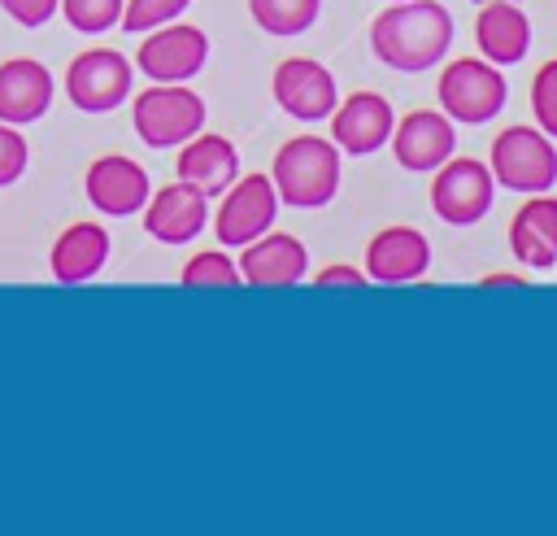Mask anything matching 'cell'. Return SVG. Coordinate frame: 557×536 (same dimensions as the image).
Here are the masks:
<instances>
[{"instance_id":"cell-1","label":"cell","mask_w":557,"mask_h":536,"mask_svg":"<svg viewBox=\"0 0 557 536\" xmlns=\"http://www.w3.org/2000/svg\"><path fill=\"white\" fill-rule=\"evenodd\" d=\"M453 44V13L440 0H396L370 22V52L400 70L422 74L435 61H444Z\"/></svg>"},{"instance_id":"cell-2","label":"cell","mask_w":557,"mask_h":536,"mask_svg":"<svg viewBox=\"0 0 557 536\" xmlns=\"http://www.w3.org/2000/svg\"><path fill=\"white\" fill-rule=\"evenodd\" d=\"M270 183L292 209H322L339 192V148L322 135H296L274 153Z\"/></svg>"},{"instance_id":"cell-3","label":"cell","mask_w":557,"mask_h":536,"mask_svg":"<svg viewBox=\"0 0 557 536\" xmlns=\"http://www.w3.org/2000/svg\"><path fill=\"white\" fill-rule=\"evenodd\" d=\"M492 179L505 187V192H522V196H535V192H548L557 183V144L553 135H544L540 126H505L496 139H492V161H487Z\"/></svg>"},{"instance_id":"cell-4","label":"cell","mask_w":557,"mask_h":536,"mask_svg":"<svg viewBox=\"0 0 557 536\" xmlns=\"http://www.w3.org/2000/svg\"><path fill=\"white\" fill-rule=\"evenodd\" d=\"M205 100L187 83H152L131 105V126L148 148H178L205 131Z\"/></svg>"},{"instance_id":"cell-5","label":"cell","mask_w":557,"mask_h":536,"mask_svg":"<svg viewBox=\"0 0 557 536\" xmlns=\"http://www.w3.org/2000/svg\"><path fill=\"white\" fill-rule=\"evenodd\" d=\"M435 96H440V109L453 122L483 126V122H492L505 109L509 83H505L500 65H492L483 57H461V61H448L444 65V74L435 83Z\"/></svg>"},{"instance_id":"cell-6","label":"cell","mask_w":557,"mask_h":536,"mask_svg":"<svg viewBox=\"0 0 557 536\" xmlns=\"http://www.w3.org/2000/svg\"><path fill=\"white\" fill-rule=\"evenodd\" d=\"M431 174V209L448 227H474L496 200V179L474 157H448Z\"/></svg>"},{"instance_id":"cell-7","label":"cell","mask_w":557,"mask_h":536,"mask_svg":"<svg viewBox=\"0 0 557 536\" xmlns=\"http://www.w3.org/2000/svg\"><path fill=\"white\" fill-rule=\"evenodd\" d=\"M213 214V235L222 248H244L257 235H265L278 218V192L270 174H239L222 196Z\"/></svg>"},{"instance_id":"cell-8","label":"cell","mask_w":557,"mask_h":536,"mask_svg":"<svg viewBox=\"0 0 557 536\" xmlns=\"http://www.w3.org/2000/svg\"><path fill=\"white\" fill-rule=\"evenodd\" d=\"M135 83V65L117 48H87L65 70V96L83 113H113Z\"/></svg>"},{"instance_id":"cell-9","label":"cell","mask_w":557,"mask_h":536,"mask_svg":"<svg viewBox=\"0 0 557 536\" xmlns=\"http://www.w3.org/2000/svg\"><path fill=\"white\" fill-rule=\"evenodd\" d=\"M205 61H209V35L187 22H165L148 31V39L135 52L139 74H148L152 83H191L205 70Z\"/></svg>"},{"instance_id":"cell-10","label":"cell","mask_w":557,"mask_h":536,"mask_svg":"<svg viewBox=\"0 0 557 536\" xmlns=\"http://www.w3.org/2000/svg\"><path fill=\"white\" fill-rule=\"evenodd\" d=\"M270 96L296 122H322L339 105L335 74L322 61H313V57H287V61H278L274 65V78H270Z\"/></svg>"},{"instance_id":"cell-11","label":"cell","mask_w":557,"mask_h":536,"mask_svg":"<svg viewBox=\"0 0 557 536\" xmlns=\"http://www.w3.org/2000/svg\"><path fill=\"white\" fill-rule=\"evenodd\" d=\"M392 157L400 170H413V174H431L440 170L453 148H457V131H453V118L444 109H413L405 113L396 126H392V139H387Z\"/></svg>"},{"instance_id":"cell-12","label":"cell","mask_w":557,"mask_h":536,"mask_svg":"<svg viewBox=\"0 0 557 536\" xmlns=\"http://www.w3.org/2000/svg\"><path fill=\"white\" fill-rule=\"evenodd\" d=\"M83 192L91 200L96 214L104 218H126V214H139L152 196V183H148V170L135 161V157H122V153H104L87 166L83 174Z\"/></svg>"},{"instance_id":"cell-13","label":"cell","mask_w":557,"mask_h":536,"mask_svg":"<svg viewBox=\"0 0 557 536\" xmlns=\"http://www.w3.org/2000/svg\"><path fill=\"white\" fill-rule=\"evenodd\" d=\"M392 126H396V113L379 92H352L331 109V139L339 153H352V157L379 153L392 139Z\"/></svg>"},{"instance_id":"cell-14","label":"cell","mask_w":557,"mask_h":536,"mask_svg":"<svg viewBox=\"0 0 557 536\" xmlns=\"http://www.w3.org/2000/svg\"><path fill=\"white\" fill-rule=\"evenodd\" d=\"M139 214H144V231L157 244H191L209 222V196L196 192L191 183L174 179V183L157 187Z\"/></svg>"},{"instance_id":"cell-15","label":"cell","mask_w":557,"mask_h":536,"mask_svg":"<svg viewBox=\"0 0 557 536\" xmlns=\"http://www.w3.org/2000/svg\"><path fill=\"white\" fill-rule=\"evenodd\" d=\"M235 266H239V279L244 283L287 288V283H300L309 275V248H305V240L270 227L265 235H257L252 244H244V253H239Z\"/></svg>"},{"instance_id":"cell-16","label":"cell","mask_w":557,"mask_h":536,"mask_svg":"<svg viewBox=\"0 0 557 536\" xmlns=\"http://www.w3.org/2000/svg\"><path fill=\"white\" fill-rule=\"evenodd\" d=\"M431 270V244L418 227H383L366 244L370 283H418Z\"/></svg>"},{"instance_id":"cell-17","label":"cell","mask_w":557,"mask_h":536,"mask_svg":"<svg viewBox=\"0 0 557 536\" xmlns=\"http://www.w3.org/2000/svg\"><path fill=\"white\" fill-rule=\"evenodd\" d=\"M52 70L35 57H9L0 61V122L26 126L39 122L52 109Z\"/></svg>"},{"instance_id":"cell-18","label":"cell","mask_w":557,"mask_h":536,"mask_svg":"<svg viewBox=\"0 0 557 536\" xmlns=\"http://www.w3.org/2000/svg\"><path fill=\"white\" fill-rule=\"evenodd\" d=\"M174 174L183 183H191L196 192L205 196H222L235 179H239V153L226 135H205L196 131L191 139L178 144V157H174Z\"/></svg>"},{"instance_id":"cell-19","label":"cell","mask_w":557,"mask_h":536,"mask_svg":"<svg viewBox=\"0 0 557 536\" xmlns=\"http://www.w3.org/2000/svg\"><path fill=\"white\" fill-rule=\"evenodd\" d=\"M509 253L527 270L557 266V196L535 192L518 205V214L509 218Z\"/></svg>"},{"instance_id":"cell-20","label":"cell","mask_w":557,"mask_h":536,"mask_svg":"<svg viewBox=\"0 0 557 536\" xmlns=\"http://www.w3.org/2000/svg\"><path fill=\"white\" fill-rule=\"evenodd\" d=\"M474 44L483 61L492 65H518L531 52V17L518 9V0H483L474 17Z\"/></svg>"},{"instance_id":"cell-21","label":"cell","mask_w":557,"mask_h":536,"mask_svg":"<svg viewBox=\"0 0 557 536\" xmlns=\"http://www.w3.org/2000/svg\"><path fill=\"white\" fill-rule=\"evenodd\" d=\"M109 261V231L100 222H70L52 248H48V270L57 283H87L104 270Z\"/></svg>"},{"instance_id":"cell-22","label":"cell","mask_w":557,"mask_h":536,"mask_svg":"<svg viewBox=\"0 0 557 536\" xmlns=\"http://www.w3.org/2000/svg\"><path fill=\"white\" fill-rule=\"evenodd\" d=\"M248 13L265 35L292 39V35H305L318 22L322 0H248Z\"/></svg>"},{"instance_id":"cell-23","label":"cell","mask_w":557,"mask_h":536,"mask_svg":"<svg viewBox=\"0 0 557 536\" xmlns=\"http://www.w3.org/2000/svg\"><path fill=\"white\" fill-rule=\"evenodd\" d=\"M187 288H239L244 279H239V266L222 253V248H205V253H196L187 266H183V275H178Z\"/></svg>"},{"instance_id":"cell-24","label":"cell","mask_w":557,"mask_h":536,"mask_svg":"<svg viewBox=\"0 0 557 536\" xmlns=\"http://www.w3.org/2000/svg\"><path fill=\"white\" fill-rule=\"evenodd\" d=\"M122 4L126 0H61V17L78 35H104L109 26L122 22Z\"/></svg>"},{"instance_id":"cell-25","label":"cell","mask_w":557,"mask_h":536,"mask_svg":"<svg viewBox=\"0 0 557 536\" xmlns=\"http://www.w3.org/2000/svg\"><path fill=\"white\" fill-rule=\"evenodd\" d=\"M191 0H126L122 4V31L131 35H148L165 22H174Z\"/></svg>"},{"instance_id":"cell-26","label":"cell","mask_w":557,"mask_h":536,"mask_svg":"<svg viewBox=\"0 0 557 536\" xmlns=\"http://www.w3.org/2000/svg\"><path fill=\"white\" fill-rule=\"evenodd\" d=\"M531 113H535V126L557 139V57L544 61L531 78Z\"/></svg>"},{"instance_id":"cell-27","label":"cell","mask_w":557,"mask_h":536,"mask_svg":"<svg viewBox=\"0 0 557 536\" xmlns=\"http://www.w3.org/2000/svg\"><path fill=\"white\" fill-rule=\"evenodd\" d=\"M26 161H30V148L22 139V126L0 122V187L17 183L26 174Z\"/></svg>"},{"instance_id":"cell-28","label":"cell","mask_w":557,"mask_h":536,"mask_svg":"<svg viewBox=\"0 0 557 536\" xmlns=\"http://www.w3.org/2000/svg\"><path fill=\"white\" fill-rule=\"evenodd\" d=\"M0 9H4L17 26L35 31V26L52 22V13H61V0H0Z\"/></svg>"},{"instance_id":"cell-29","label":"cell","mask_w":557,"mask_h":536,"mask_svg":"<svg viewBox=\"0 0 557 536\" xmlns=\"http://www.w3.org/2000/svg\"><path fill=\"white\" fill-rule=\"evenodd\" d=\"M313 283H318V288H361V283H366V270L335 261V266H322V270L313 275Z\"/></svg>"},{"instance_id":"cell-30","label":"cell","mask_w":557,"mask_h":536,"mask_svg":"<svg viewBox=\"0 0 557 536\" xmlns=\"http://www.w3.org/2000/svg\"><path fill=\"white\" fill-rule=\"evenodd\" d=\"M479 288H522V279L518 275H483Z\"/></svg>"},{"instance_id":"cell-31","label":"cell","mask_w":557,"mask_h":536,"mask_svg":"<svg viewBox=\"0 0 557 536\" xmlns=\"http://www.w3.org/2000/svg\"><path fill=\"white\" fill-rule=\"evenodd\" d=\"M470 4H483V0H470Z\"/></svg>"},{"instance_id":"cell-32","label":"cell","mask_w":557,"mask_h":536,"mask_svg":"<svg viewBox=\"0 0 557 536\" xmlns=\"http://www.w3.org/2000/svg\"><path fill=\"white\" fill-rule=\"evenodd\" d=\"M387 4H396V0H387Z\"/></svg>"}]
</instances>
